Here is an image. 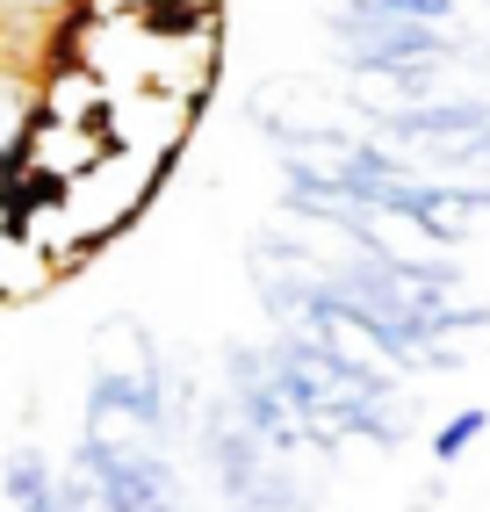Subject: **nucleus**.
Wrapping results in <instances>:
<instances>
[{
  "label": "nucleus",
  "mask_w": 490,
  "mask_h": 512,
  "mask_svg": "<svg viewBox=\"0 0 490 512\" xmlns=\"http://www.w3.org/2000/svg\"><path fill=\"white\" fill-rule=\"evenodd\" d=\"M368 138L404 159H426V174L490 181V101H397L368 109Z\"/></svg>",
  "instance_id": "39448f33"
},
{
  "label": "nucleus",
  "mask_w": 490,
  "mask_h": 512,
  "mask_svg": "<svg viewBox=\"0 0 490 512\" xmlns=\"http://www.w3.org/2000/svg\"><path fill=\"white\" fill-rule=\"evenodd\" d=\"M15 159V138H8V130H0V166H8Z\"/></svg>",
  "instance_id": "9d476101"
},
{
  "label": "nucleus",
  "mask_w": 490,
  "mask_h": 512,
  "mask_svg": "<svg viewBox=\"0 0 490 512\" xmlns=\"http://www.w3.org/2000/svg\"><path fill=\"white\" fill-rule=\"evenodd\" d=\"M51 512H101L80 469H58V498H51Z\"/></svg>",
  "instance_id": "1a4fd4ad"
},
{
  "label": "nucleus",
  "mask_w": 490,
  "mask_h": 512,
  "mask_svg": "<svg viewBox=\"0 0 490 512\" xmlns=\"http://www.w3.org/2000/svg\"><path fill=\"white\" fill-rule=\"evenodd\" d=\"M483 433H490V412H483V404H462V412H447V419L433 426V462H440V469L469 462Z\"/></svg>",
  "instance_id": "0eeeda50"
},
{
  "label": "nucleus",
  "mask_w": 490,
  "mask_h": 512,
  "mask_svg": "<svg viewBox=\"0 0 490 512\" xmlns=\"http://www.w3.org/2000/svg\"><path fill=\"white\" fill-rule=\"evenodd\" d=\"M101 512H195L181 476V433L123 426V419H80L73 462Z\"/></svg>",
  "instance_id": "7ed1b4c3"
},
{
  "label": "nucleus",
  "mask_w": 490,
  "mask_h": 512,
  "mask_svg": "<svg viewBox=\"0 0 490 512\" xmlns=\"http://www.w3.org/2000/svg\"><path fill=\"white\" fill-rule=\"evenodd\" d=\"M332 15H354V22H433V29H447L454 0H346V8H332Z\"/></svg>",
  "instance_id": "6e6552de"
},
{
  "label": "nucleus",
  "mask_w": 490,
  "mask_h": 512,
  "mask_svg": "<svg viewBox=\"0 0 490 512\" xmlns=\"http://www.w3.org/2000/svg\"><path fill=\"white\" fill-rule=\"evenodd\" d=\"M58 469L37 440H22V448H8V462H0V498H8V512H51L58 498Z\"/></svg>",
  "instance_id": "423d86ee"
},
{
  "label": "nucleus",
  "mask_w": 490,
  "mask_h": 512,
  "mask_svg": "<svg viewBox=\"0 0 490 512\" xmlns=\"http://www.w3.org/2000/svg\"><path fill=\"white\" fill-rule=\"evenodd\" d=\"M267 375L282 390L289 419L303 426V448L310 462H332L339 448H404L418 433V404L397 383V368H382L354 347H332V339H310V332H274L260 339Z\"/></svg>",
  "instance_id": "f03ea898"
},
{
  "label": "nucleus",
  "mask_w": 490,
  "mask_h": 512,
  "mask_svg": "<svg viewBox=\"0 0 490 512\" xmlns=\"http://www.w3.org/2000/svg\"><path fill=\"white\" fill-rule=\"evenodd\" d=\"M245 275H253V296L274 332L332 339L397 375L462 368V339L490 332V303L469 296L462 267L433 246H404L382 224H267L245 246Z\"/></svg>",
  "instance_id": "f257e3e1"
},
{
  "label": "nucleus",
  "mask_w": 490,
  "mask_h": 512,
  "mask_svg": "<svg viewBox=\"0 0 490 512\" xmlns=\"http://www.w3.org/2000/svg\"><path fill=\"white\" fill-rule=\"evenodd\" d=\"M195 455H202L209 491H217V512H318L310 462H289L267 440H253L224 412L217 390L195 397Z\"/></svg>",
  "instance_id": "20e7f679"
}]
</instances>
